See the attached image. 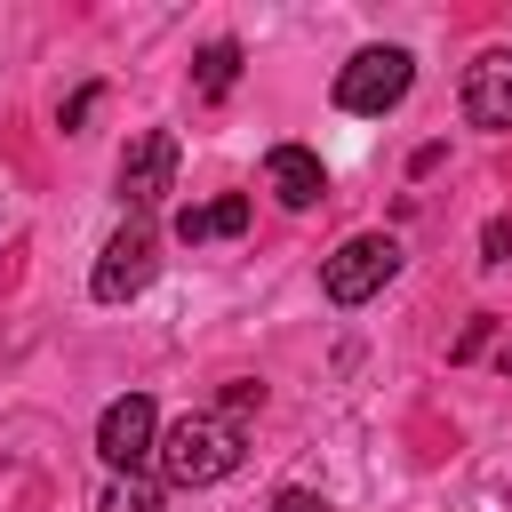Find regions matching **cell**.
<instances>
[{"label": "cell", "instance_id": "obj_4", "mask_svg": "<svg viewBox=\"0 0 512 512\" xmlns=\"http://www.w3.org/2000/svg\"><path fill=\"white\" fill-rule=\"evenodd\" d=\"M392 272H400V240L392 232H352L328 264H320V288H328V304H368V296H384L392 288Z\"/></svg>", "mask_w": 512, "mask_h": 512}, {"label": "cell", "instance_id": "obj_7", "mask_svg": "<svg viewBox=\"0 0 512 512\" xmlns=\"http://www.w3.org/2000/svg\"><path fill=\"white\" fill-rule=\"evenodd\" d=\"M464 120L472 128H512V48H488L464 64Z\"/></svg>", "mask_w": 512, "mask_h": 512}, {"label": "cell", "instance_id": "obj_14", "mask_svg": "<svg viewBox=\"0 0 512 512\" xmlns=\"http://www.w3.org/2000/svg\"><path fill=\"white\" fill-rule=\"evenodd\" d=\"M88 112H96V88H72V96H64V112H56V128H80Z\"/></svg>", "mask_w": 512, "mask_h": 512}, {"label": "cell", "instance_id": "obj_1", "mask_svg": "<svg viewBox=\"0 0 512 512\" xmlns=\"http://www.w3.org/2000/svg\"><path fill=\"white\" fill-rule=\"evenodd\" d=\"M240 456H248V440H240V424L216 416V408L176 416V424L160 432V448H152V464H160L168 488H216V480L240 472Z\"/></svg>", "mask_w": 512, "mask_h": 512}, {"label": "cell", "instance_id": "obj_9", "mask_svg": "<svg viewBox=\"0 0 512 512\" xmlns=\"http://www.w3.org/2000/svg\"><path fill=\"white\" fill-rule=\"evenodd\" d=\"M248 232V192H216V200H184L176 208V240L200 248V240H240Z\"/></svg>", "mask_w": 512, "mask_h": 512}, {"label": "cell", "instance_id": "obj_11", "mask_svg": "<svg viewBox=\"0 0 512 512\" xmlns=\"http://www.w3.org/2000/svg\"><path fill=\"white\" fill-rule=\"evenodd\" d=\"M96 512H160V488H152L144 472H128V480H112V488H104V504H96Z\"/></svg>", "mask_w": 512, "mask_h": 512}, {"label": "cell", "instance_id": "obj_5", "mask_svg": "<svg viewBox=\"0 0 512 512\" xmlns=\"http://www.w3.org/2000/svg\"><path fill=\"white\" fill-rule=\"evenodd\" d=\"M152 448H160V408H152V392H120V400L96 416V456L128 480V472L152 464Z\"/></svg>", "mask_w": 512, "mask_h": 512}, {"label": "cell", "instance_id": "obj_15", "mask_svg": "<svg viewBox=\"0 0 512 512\" xmlns=\"http://www.w3.org/2000/svg\"><path fill=\"white\" fill-rule=\"evenodd\" d=\"M272 512H328V496H312V488H280Z\"/></svg>", "mask_w": 512, "mask_h": 512}, {"label": "cell", "instance_id": "obj_16", "mask_svg": "<svg viewBox=\"0 0 512 512\" xmlns=\"http://www.w3.org/2000/svg\"><path fill=\"white\" fill-rule=\"evenodd\" d=\"M440 152H448V144H416V152H408V176H432V168H440Z\"/></svg>", "mask_w": 512, "mask_h": 512}, {"label": "cell", "instance_id": "obj_12", "mask_svg": "<svg viewBox=\"0 0 512 512\" xmlns=\"http://www.w3.org/2000/svg\"><path fill=\"white\" fill-rule=\"evenodd\" d=\"M480 264H496V272L512 264V224H504V216H488V224H480Z\"/></svg>", "mask_w": 512, "mask_h": 512}, {"label": "cell", "instance_id": "obj_8", "mask_svg": "<svg viewBox=\"0 0 512 512\" xmlns=\"http://www.w3.org/2000/svg\"><path fill=\"white\" fill-rule=\"evenodd\" d=\"M264 184L280 192V208L328 200V168H320V152H304V144H272V152H264Z\"/></svg>", "mask_w": 512, "mask_h": 512}, {"label": "cell", "instance_id": "obj_13", "mask_svg": "<svg viewBox=\"0 0 512 512\" xmlns=\"http://www.w3.org/2000/svg\"><path fill=\"white\" fill-rule=\"evenodd\" d=\"M248 408H264V384H248V376H232V384H224V408H216V416H232V424H240Z\"/></svg>", "mask_w": 512, "mask_h": 512}, {"label": "cell", "instance_id": "obj_3", "mask_svg": "<svg viewBox=\"0 0 512 512\" xmlns=\"http://www.w3.org/2000/svg\"><path fill=\"white\" fill-rule=\"evenodd\" d=\"M152 272H160V232H152V216H128V224L104 240V256H96V272H88V296H96V304H128V296L152 288Z\"/></svg>", "mask_w": 512, "mask_h": 512}, {"label": "cell", "instance_id": "obj_10", "mask_svg": "<svg viewBox=\"0 0 512 512\" xmlns=\"http://www.w3.org/2000/svg\"><path fill=\"white\" fill-rule=\"evenodd\" d=\"M192 88H200L208 104H224V96L240 88V40H208V48L192 56Z\"/></svg>", "mask_w": 512, "mask_h": 512}, {"label": "cell", "instance_id": "obj_2", "mask_svg": "<svg viewBox=\"0 0 512 512\" xmlns=\"http://www.w3.org/2000/svg\"><path fill=\"white\" fill-rule=\"evenodd\" d=\"M408 88H416V56L384 40V48H360V56L336 72V112H360V120H376V112H392Z\"/></svg>", "mask_w": 512, "mask_h": 512}, {"label": "cell", "instance_id": "obj_6", "mask_svg": "<svg viewBox=\"0 0 512 512\" xmlns=\"http://www.w3.org/2000/svg\"><path fill=\"white\" fill-rule=\"evenodd\" d=\"M168 192H176V136L168 128L128 136V152H120V208L128 216H152Z\"/></svg>", "mask_w": 512, "mask_h": 512}]
</instances>
